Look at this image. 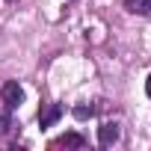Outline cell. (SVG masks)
<instances>
[{"mask_svg": "<svg viewBox=\"0 0 151 151\" xmlns=\"http://www.w3.org/2000/svg\"><path fill=\"white\" fill-rule=\"evenodd\" d=\"M0 98H3L6 110H15V107H21V101H24V89H21L15 80H9V83H3V89H0Z\"/></svg>", "mask_w": 151, "mask_h": 151, "instance_id": "1", "label": "cell"}, {"mask_svg": "<svg viewBox=\"0 0 151 151\" xmlns=\"http://www.w3.org/2000/svg\"><path fill=\"white\" fill-rule=\"evenodd\" d=\"M119 136H122V130H119V124H116V122H107V124H101V127H98V142H101L104 148L116 145V142H119Z\"/></svg>", "mask_w": 151, "mask_h": 151, "instance_id": "2", "label": "cell"}, {"mask_svg": "<svg viewBox=\"0 0 151 151\" xmlns=\"http://www.w3.org/2000/svg\"><path fill=\"white\" fill-rule=\"evenodd\" d=\"M59 116H62V107L59 104H47L45 113H39V124L42 127H50L53 122H59Z\"/></svg>", "mask_w": 151, "mask_h": 151, "instance_id": "3", "label": "cell"}, {"mask_svg": "<svg viewBox=\"0 0 151 151\" xmlns=\"http://www.w3.org/2000/svg\"><path fill=\"white\" fill-rule=\"evenodd\" d=\"M53 145H56V148H83V145H86V139H83L80 133H62Z\"/></svg>", "mask_w": 151, "mask_h": 151, "instance_id": "4", "label": "cell"}, {"mask_svg": "<svg viewBox=\"0 0 151 151\" xmlns=\"http://www.w3.org/2000/svg\"><path fill=\"white\" fill-rule=\"evenodd\" d=\"M124 9L133 15H151V0H124Z\"/></svg>", "mask_w": 151, "mask_h": 151, "instance_id": "5", "label": "cell"}, {"mask_svg": "<svg viewBox=\"0 0 151 151\" xmlns=\"http://www.w3.org/2000/svg\"><path fill=\"white\" fill-rule=\"evenodd\" d=\"M95 113V107H86V104H80V107H74V116H77V119H89Z\"/></svg>", "mask_w": 151, "mask_h": 151, "instance_id": "6", "label": "cell"}, {"mask_svg": "<svg viewBox=\"0 0 151 151\" xmlns=\"http://www.w3.org/2000/svg\"><path fill=\"white\" fill-rule=\"evenodd\" d=\"M9 127H12V119H9V113H0V136H3V133H9Z\"/></svg>", "mask_w": 151, "mask_h": 151, "instance_id": "7", "label": "cell"}, {"mask_svg": "<svg viewBox=\"0 0 151 151\" xmlns=\"http://www.w3.org/2000/svg\"><path fill=\"white\" fill-rule=\"evenodd\" d=\"M145 95H148V98H151V77H148V80H145Z\"/></svg>", "mask_w": 151, "mask_h": 151, "instance_id": "8", "label": "cell"}]
</instances>
